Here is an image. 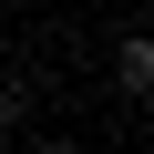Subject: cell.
Instances as JSON below:
<instances>
[{
    "mask_svg": "<svg viewBox=\"0 0 154 154\" xmlns=\"http://www.w3.org/2000/svg\"><path fill=\"white\" fill-rule=\"evenodd\" d=\"M41 113V82H31V72H0V134H21Z\"/></svg>",
    "mask_w": 154,
    "mask_h": 154,
    "instance_id": "7a4b0ae2",
    "label": "cell"
},
{
    "mask_svg": "<svg viewBox=\"0 0 154 154\" xmlns=\"http://www.w3.org/2000/svg\"><path fill=\"white\" fill-rule=\"evenodd\" d=\"M113 82H123L134 103L154 93V41H144V31H123V41H113Z\"/></svg>",
    "mask_w": 154,
    "mask_h": 154,
    "instance_id": "6da1fadb",
    "label": "cell"
},
{
    "mask_svg": "<svg viewBox=\"0 0 154 154\" xmlns=\"http://www.w3.org/2000/svg\"><path fill=\"white\" fill-rule=\"evenodd\" d=\"M31 154H93V144H82V134H41Z\"/></svg>",
    "mask_w": 154,
    "mask_h": 154,
    "instance_id": "3957f363",
    "label": "cell"
}]
</instances>
